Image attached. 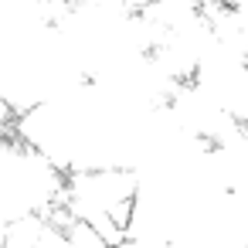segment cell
<instances>
[{"mask_svg":"<svg viewBox=\"0 0 248 248\" xmlns=\"http://www.w3.org/2000/svg\"><path fill=\"white\" fill-rule=\"evenodd\" d=\"M136 173L133 170H85L65 177V194H62V214L72 217L75 224L95 231L109 245H119L133 204H136Z\"/></svg>","mask_w":248,"mask_h":248,"instance_id":"cell-1","label":"cell"},{"mask_svg":"<svg viewBox=\"0 0 248 248\" xmlns=\"http://www.w3.org/2000/svg\"><path fill=\"white\" fill-rule=\"evenodd\" d=\"M4 241H7V224L0 221V248H4Z\"/></svg>","mask_w":248,"mask_h":248,"instance_id":"cell-3","label":"cell"},{"mask_svg":"<svg viewBox=\"0 0 248 248\" xmlns=\"http://www.w3.org/2000/svg\"><path fill=\"white\" fill-rule=\"evenodd\" d=\"M4 248H116L95 231L75 224L62 211L45 214V217H28L7 228Z\"/></svg>","mask_w":248,"mask_h":248,"instance_id":"cell-2","label":"cell"}]
</instances>
